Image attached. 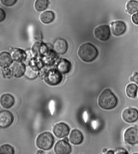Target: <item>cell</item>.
Segmentation results:
<instances>
[{"instance_id":"6da1fadb","label":"cell","mask_w":138,"mask_h":154,"mask_svg":"<svg viewBox=\"0 0 138 154\" xmlns=\"http://www.w3.org/2000/svg\"><path fill=\"white\" fill-rule=\"evenodd\" d=\"M118 99L115 95L108 89L104 90L100 95L98 104L102 108L109 110L116 107Z\"/></svg>"},{"instance_id":"7a4b0ae2","label":"cell","mask_w":138,"mask_h":154,"mask_svg":"<svg viewBox=\"0 0 138 154\" xmlns=\"http://www.w3.org/2000/svg\"><path fill=\"white\" fill-rule=\"evenodd\" d=\"M78 53L80 58L82 61L85 62H90L97 58L98 52L93 45L86 43L80 47Z\"/></svg>"},{"instance_id":"3957f363","label":"cell","mask_w":138,"mask_h":154,"mask_svg":"<svg viewBox=\"0 0 138 154\" xmlns=\"http://www.w3.org/2000/svg\"><path fill=\"white\" fill-rule=\"evenodd\" d=\"M54 139L52 134L44 132L39 135L36 140V145L39 149L48 150L53 146Z\"/></svg>"},{"instance_id":"277c9868","label":"cell","mask_w":138,"mask_h":154,"mask_svg":"<svg viewBox=\"0 0 138 154\" xmlns=\"http://www.w3.org/2000/svg\"><path fill=\"white\" fill-rule=\"evenodd\" d=\"M62 79V75L58 71L55 69L48 71L44 77L45 82L52 86L58 85L61 82Z\"/></svg>"},{"instance_id":"5b68a950","label":"cell","mask_w":138,"mask_h":154,"mask_svg":"<svg viewBox=\"0 0 138 154\" xmlns=\"http://www.w3.org/2000/svg\"><path fill=\"white\" fill-rule=\"evenodd\" d=\"M124 139L128 144L134 145L138 143V128L130 127L127 129L124 134Z\"/></svg>"},{"instance_id":"8992f818","label":"cell","mask_w":138,"mask_h":154,"mask_svg":"<svg viewBox=\"0 0 138 154\" xmlns=\"http://www.w3.org/2000/svg\"><path fill=\"white\" fill-rule=\"evenodd\" d=\"M94 35L100 41H107L110 35L109 27L107 25H102L97 27L94 30Z\"/></svg>"},{"instance_id":"52a82bcc","label":"cell","mask_w":138,"mask_h":154,"mask_svg":"<svg viewBox=\"0 0 138 154\" xmlns=\"http://www.w3.org/2000/svg\"><path fill=\"white\" fill-rule=\"evenodd\" d=\"M14 116L9 111L0 112V127L6 128L10 126L14 121Z\"/></svg>"},{"instance_id":"ba28073f","label":"cell","mask_w":138,"mask_h":154,"mask_svg":"<svg viewBox=\"0 0 138 154\" xmlns=\"http://www.w3.org/2000/svg\"><path fill=\"white\" fill-rule=\"evenodd\" d=\"M122 117L123 120L127 123H134L138 120V111L134 108L126 109L122 112Z\"/></svg>"},{"instance_id":"9c48e42d","label":"cell","mask_w":138,"mask_h":154,"mask_svg":"<svg viewBox=\"0 0 138 154\" xmlns=\"http://www.w3.org/2000/svg\"><path fill=\"white\" fill-rule=\"evenodd\" d=\"M54 150L56 154H69L72 151L71 146L64 140L59 141L56 144Z\"/></svg>"},{"instance_id":"30bf717a","label":"cell","mask_w":138,"mask_h":154,"mask_svg":"<svg viewBox=\"0 0 138 154\" xmlns=\"http://www.w3.org/2000/svg\"><path fill=\"white\" fill-rule=\"evenodd\" d=\"M70 129L66 124L63 123L57 124L53 128L54 134L59 138H62L68 134Z\"/></svg>"},{"instance_id":"8fae6325","label":"cell","mask_w":138,"mask_h":154,"mask_svg":"<svg viewBox=\"0 0 138 154\" xmlns=\"http://www.w3.org/2000/svg\"><path fill=\"white\" fill-rule=\"evenodd\" d=\"M10 69L12 75L16 78H20L25 72L26 67L22 62H15L12 64Z\"/></svg>"},{"instance_id":"7c38bea8","label":"cell","mask_w":138,"mask_h":154,"mask_svg":"<svg viewBox=\"0 0 138 154\" xmlns=\"http://www.w3.org/2000/svg\"><path fill=\"white\" fill-rule=\"evenodd\" d=\"M111 29L114 35L118 36L122 35L125 31L126 26L124 22L117 21L111 23Z\"/></svg>"},{"instance_id":"4fadbf2b","label":"cell","mask_w":138,"mask_h":154,"mask_svg":"<svg viewBox=\"0 0 138 154\" xmlns=\"http://www.w3.org/2000/svg\"><path fill=\"white\" fill-rule=\"evenodd\" d=\"M54 48L56 51L63 54L66 53L68 48L67 42L63 39H58L55 42Z\"/></svg>"},{"instance_id":"5bb4252c","label":"cell","mask_w":138,"mask_h":154,"mask_svg":"<svg viewBox=\"0 0 138 154\" xmlns=\"http://www.w3.org/2000/svg\"><path fill=\"white\" fill-rule=\"evenodd\" d=\"M15 100L11 95L6 94L2 95L0 97V104L5 109H9L14 105Z\"/></svg>"},{"instance_id":"9a60e30c","label":"cell","mask_w":138,"mask_h":154,"mask_svg":"<svg viewBox=\"0 0 138 154\" xmlns=\"http://www.w3.org/2000/svg\"><path fill=\"white\" fill-rule=\"evenodd\" d=\"M12 60L17 62L24 61L27 57V54L24 51L19 48H14L11 53Z\"/></svg>"},{"instance_id":"2e32d148","label":"cell","mask_w":138,"mask_h":154,"mask_svg":"<svg viewBox=\"0 0 138 154\" xmlns=\"http://www.w3.org/2000/svg\"><path fill=\"white\" fill-rule=\"evenodd\" d=\"M12 63L11 56L9 53L3 52L0 53V67L3 68H8Z\"/></svg>"},{"instance_id":"e0dca14e","label":"cell","mask_w":138,"mask_h":154,"mask_svg":"<svg viewBox=\"0 0 138 154\" xmlns=\"http://www.w3.org/2000/svg\"><path fill=\"white\" fill-rule=\"evenodd\" d=\"M70 140L74 144L77 145L83 142V134L80 131L77 130H72L70 136Z\"/></svg>"},{"instance_id":"ac0fdd59","label":"cell","mask_w":138,"mask_h":154,"mask_svg":"<svg viewBox=\"0 0 138 154\" xmlns=\"http://www.w3.org/2000/svg\"><path fill=\"white\" fill-rule=\"evenodd\" d=\"M57 68L59 72L63 73H67L71 69V63L65 59H61L58 62L57 66Z\"/></svg>"},{"instance_id":"d6986e66","label":"cell","mask_w":138,"mask_h":154,"mask_svg":"<svg viewBox=\"0 0 138 154\" xmlns=\"http://www.w3.org/2000/svg\"><path fill=\"white\" fill-rule=\"evenodd\" d=\"M55 18L54 14L50 11L44 12L40 14V20L43 23L47 24L53 22Z\"/></svg>"},{"instance_id":"ffe728a7","label":"cell","mask_w":138,"mask_h":154,"mask_svg":"<svg viewBox=\"0 0 138 154\" xmlns=\"http://www.w3.org/2000/svg\"><path fill=\"white\" fill-rule=\"evenodd\" d=\"M137 89V86L135 84H130L127 86V88H126V94H127V96L129 97L135 98L136 97Z\"/></svg>"},{"instance_id":"44dd1931","label":"cell","mask_w":138,"mask_h":154,"mask_svg":"<svg viewBox=\"0 0 138 154\" xmlns=\"http://www.w3.org/2000/svg\"><path fill=\"white\" fill-rule=\"evenodd\" d=\"M48 5L49 2L47 0H38L36 1L34 8L37 11H42L47 9Z\"/></svg>"},{"instance_id":"7402d4cb","label":"cell","mask_w":138,"mask_h":154,"mask_svg":"<svg viewBox=\"0 0 138 154\" xmlns=\"http://www.w3.org/2000/svg\"><path fill=\"white\" fill-rule=\"evenodd\" d=\"M127 11L130 14H133L138 11V2L136 1H130L126 6Z\"/></svg>"},{"instance_id":"603a6c76","label":"cell","mask_w":138,"mask_h":154,"mask_svg":"<svg viewBox=\"0 0 138 154\" xmlns=\"http://www.w3.org/2000/svg\"><path fill=\"white\" fill-rule=\"evenodd\" d=\"M14 148L9 144H4L0 147V154H14Z\"/></svg>"},{"instance_id":"cb8c5ba5","label":"cell","mask_w":138,"mask_h":154,"mask_svg":"<svg viewBox=\"0 0 138 154\" xmlns=\"http://www.w3.org/2000/svg\"><path fill=\"white\" fill-rule=\"evenodd\" d=\"M26 76L30 79H34L37 77L36 72L33 69L28 67L25 71Z\"/></svg>"},{"instance_id":"d4e9b609","label":"cell","mask_w":138,"mask_h":154,"mask_svg":"<svg viewBox=\"0 0 138 154\" xmlns=\"http://www.w3.org/2000/svg\"><path fill=\"white\" fill-rule=\"evenodd\" d=\"M2 4L6 6H11L16 3V0H2L0 1Z\"/></svg>"},{"instance_id":"484cf974","label":"cell","mask_w":138,"mask_h":154,"mask_svg":"<svg viewBox=\"0 0 138 154\" xmlns=\"http://www.w3.org/2000/svg\"><path fill=\"white\" fill-rule=\"evenodd\" d=\"M3 73L4 77L6 78H10L12 75L11 71L10 69L6 68H4L3 71Z\"/></svg>"},{"instance_id":"4316f807","label":"cell","mask_w":138,"mask_h":154,"mask_svg":"<svg viewBox=\"0 0 138 154\" xmlns=\"http://www.w3.org/2000/svg\"><path fill=\"white\" fill-rule=\"evenodd\" d=\"M115 154H128L127 150L123 148H120L117 149Z\"/></svg>"},{"instance_id":"83f0119b","label":"cell","mask_w":138,"mask_h":154,"mask_svg":"<svg viewBox=\"0 0 138 154\" xmlns=\"http://www.w3.org/2000/svg\"><path fill=\"white\" fill-rule=\"evenodd\" d=\"M130 80L134 82L138 85V73H136L130 78Z\"/></svg>"},{"instance_id":"f1b7e54d","label":"cell","mask_w":138,"mask_h":154,"mask_svg":"<svg viewBox=\"0 0 138 154\" xmlns=\"http://www.w3.org/2000/svg\"><path fill=\"white\" fill-rule=\"evenodd\" d=\"M6 16L5 13L3 9L0 8V22L3 21L5 19Z\"/></svg>"},{"instance_id":"f546056e","label":"cell","mask_w":138,"mask_h":154,"mask_svg":"<svg viewBox=\"0 0 138 154\" xmlns=\"http://www.w3.org/2000/svg\"><path fill=\"white\" fill-rule=\"evenodd\" d=\"M132 21L134 23L138 24V13L134 14L132 17Z\"/></svg>"},{"instance_id":"4dcf8cb0","label":"cell","mask_w":138,"mask_h":154,"mask_svg":"<svg viewBox=\"0 0 138 154\" xmlns=\"http://www.w3.org/2000/svg\"><path fill=\"white\" fill-rule=\"evenodd\" d=\"M36 154H46V153L42 151V150H39L36 152Z\"/></svg>"},{"instance_id":"1f68e13d","label":"cell","mask_w":138,"mask_h":154,"mask_svg":"<svg viewBox=\"0 0 138 154\" xmlns=\"http://www.w3.org/2000/svg\"><path fill=\"white\" fill-rule=\"evenodd\" d=\"M105 154H114V152L112 150H109Z\"/></svg>"},{"instance_id":"d6a6232c","label":"cell","mask_w":138,"mask_h":154,"mask_svg":"<svg viewBox=\"0 0 138 154\" xmlns=\"http://www.w3.org/2000/svg\"><path fill=\"white\" fill-rule=\"evenodd\" d=\"M107 151V149H103V150H102V151H103V152H105Z\"/></svg>"},{"instance_id":"836d02e7","label":"cell","mask_w":138,"mask_h":154,"mask_svg":"<svg viewBox=\"0 0 138 154\" xmlns=\"http://www.w3.org/2000/svg\"><path fill=\"white\" fill-rule=\"evenodd\" d=\"M64 140L65 141V142H67L68 141V139L67 138H65V139H64Z\"/></svg>"},{"instance_id":"e575fe53","label":"cell","mask_w":138,"mask_h":154,"mask_svg":"<svg viewBox=\"0 0 138 154\" xmlns=\"http://www.w3.org/2000/svg\"><path fill=\"white\" fill-rule=\"evenodd\" d=\"M138 154V153H134V154Z\"/></svg>"}]
</instances>
